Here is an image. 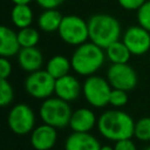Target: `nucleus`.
<instances>
[{
	"instance_id": "6e6552de",
	"label": "nucleus",
	"mask_w": 150,
	"mask_h": 150,
	"mask_svg": "<svg viewBox=\"0 0 150 150\" xmlns=\"http://www.w3.org/2000/svg\"><path fill=\"white\" fill-rule=\"evenodd\" d=\"M7 123L9 129L16 135H26L32 132L35 124L34 111L26 103H18L9 110Z\"/></svg>"
},
{
	"instance_id": "aec40b11",
	"label": "nucleus",
	"mask_w": 150,
	"mask_h": 150,
	"mask_svg": "<svg viewBox=\"0 0 150 150\" xmlns=\"http://www.w3.org/2000/svg\"><path fill=\"white\" fill-rule=\"evenodd\" d=\"M71 68V62L63 55H54L47 62L46 70L56 80L69 73Z\"/></svg>"
},
{
	"instance_id": "4468645a",
	"label": "nucleus",
	"mask_w": 150,
	"mask_h": 150,
	"mask_svg": "<svg viewBox=\"0 0 150 150\" xmlns=\"http://www.w3.org/2000/svg\"><path fill=\"white\" fill-rule=\"evenodd\" d=\"M100 142L89 132H77L70 134L64 143V150H100Z\"/></svg>"
},
{
	"instance_id": "2f4dec72",
	"label": "nucleus",
	"mask_w": 150,
	"mask_h": 150,
	"mask_svg": "<svg viewBox=\"0 0 150 150\" xmlns=\"http://www.w3.org/2000/svg\"><path fill=\"white\" fill-rule=\"evenodd\" d=\"M144 150H150V146H148V148H145Z\"/></svg>"
},
{
	"instance_id": "473e14b6",
	"label": "nucleus",
	"mask_w": 150,
	"mask_h": 150,
	"mask_svg": "<svg viewBox=\"0 0 150 150\" xmlns=\"http://www.w3.org/2000/svg\"><path fill=\"white\" fill-rule=\"evenodd\" d=\"M149 62H150V56H149Z\"/></svg>"
},
{
	"instance_id": "ddd939ff",
	"label": "nucleus",
	"mask_w": 150,
	"mask_h": 150,
	"mask_svg": "<svg viewBox=\"0 0 150 150\" xmlns=\"http://www.w3.org/2000/svg\"><path fill=\"white\" fill-rule=\"evenodd\" d=\"M95 125H97V120L93 110L88 108H79L71 112L69 127L73 131L89 132Z\"/></svg>"
},
{
	"instance_id": "9b49d317",
	"label": "nucleus",
	"mask_w": 150,
	"mask_h": 150,
	"mask_svg": "<svg viewBox=\"0 0 150 150\" xmlns=\"http://www.w3.org/2000/svg\"><path fill=\"white\" fill-rule=\"evenodd\" d=\"M56 128L46 123L34 128L30 134V144L35 150H50L56 143Z\"/></svg>"
},
{
	"instance_id": "393cba45",
	"label": "nucleus",
	"mask_w": 150,
	"mask_h": 150,
	"mask_svg": "<svg viewBox=\"0 0 150 150\" xmlns=\"http://www.w3.org/2000/svg\"><path fill=\"white\" fill-rule=\"evenodd\" d=\"M128 103V94L127 90L123 89H117L112 88L110 93V98H109V104L116 108H121Z\"/></svg>"
},
{
	"instance_id": "a211bd4d",
	"label": "nucleus",
	"mask_w": 150,
	"mask_h": 150,
	"mask_svg": "<svg viewBox=\"0 0 150 150\" xmlns=\"http://www.w3.org/2000/svg\"><path fill=\"white\" fill-rule=\"evenodd\" d=\"M33 11L28 6V4H18L14 5L11 12V19L15 27L19 29L29 27L33 22Z\"/></svg>"
},
{
	"instance_id": "39448f33",
	"label": "nucleus",
	"mask_w": 150,
	"mask_h": 150,
	"mask_svg": "<svg viewBox=\"0 0 150 150\" xmlns=\"http://www.w3.org/2000/svg\"><path fill=\"white\" fill-rule=\"evenodd\" d=\"M57 32L61 40L71 46H80L89 39L88 21L77 15L63 16Z\"/></svg>"
},
{
	"instance_id": "a878e982",
	"label": "nucleus",
	"mask_w": 150,
	"mask_h": 150,
	"mask_svg": "<svg viewBox=\"0 0 150 150\" xmlns=\"http://www.w3.org/2000/svg\"><path fill=\"white\" fill-rule=\"evenodd\" d=\"M146 0H117L118 5L127 11H137Z\"/></svg>"
},
{
	"instance_id": "6ab92c4d",
	"label": "nucleus",
	"mask_w": 150,
	"mask_h": 150,
	"mask_svg": "<svg viewBox=\"0 0 150 150\" xmlns=\"http://www.w3.org/2000/svg\"><path fill=\"white\" fill-rule=\"evenodd\" d=\"M132 54L123 41H115L105 48V56L111 63H128Z\"/></svg>"
},
{
	"instance_id": "f8f14e48",
	"label": "nucleus",
	"mask_w": 150,
	"mask_h": 150,
	"mask_svg": "<svg viewBox=\"0 0 150 150\" xmlns=\"http://www.w3.org/2000/svg\"><path fill=\"white\" fill-rule=\"evenodd\" d=\"M57 97L70 102L79 97L81 93V84L79 80L73 75H64L62 77H59L55 80V90Z\"/></svg>"
},
{
	"instance_id": "7ed1b4c3",
	"label": "nucleus",
	"mask_w": 150,
	"mask_h": 150,
	"mask_svg": "<svg viewBox=\"0 0 150 150\" xmlns=\"http://www.w3.org/2000/svg\"><path fill=\"white\" fill-rule=\"evenodd\" d=\"M89 40L105 49L110 43L120 40L121 25L118 20L109 14L98 13L88 20Z\"/></svg>"
},
{
	"instance_id": "4be33fe9",
	"label": "nucleus",
	"mask_w": 150,
	"mask_h": 150,
	"mask_svg": "<svg viewBox=\"0 0 150 150\" xmlns=\"http://www.w3.org/2000/svg\"><path fill=\"white\" fill-rule=\"evenodd\" d=\"M134 136L139 141H150V117H142L135 122Z\"/></svg>"
},
{
	"instance_id": "2eb2a0df",
	"label": "nucleus",
	"mask_w": 150,
	"mask_h": 150,
	"mask_svg": "<svg viewBox=\"0 0 150 150\" xmlns=\"http://www.w3.org/2000/svg\"><path fill=\"white\" fill-rule=\"evenodd\" d=\"M16 56L20 67L28 73L39 70L42 67L43 56L36 47H22Z\"/></svg>"
},
{
	"instance_id": "c756f323",
	"label": "nucleus",
	"mask_w": 150,
	"mask_h": 150,
	"mask_svg": "<svg viewBox=\"0 0 150 150\" xmlns=\"http://www.w3.org/2000/svg\"><path fill=\"white\" fill-rule=\"evenodd\" d=\"M14 5H18V4H29L30 1H33V0H11Z\"/></svg>"
},
{
	"instance_id": "dca6fc26",
	"label": "nucleus",
	"mask_w": 150,
	"mask_h": 150,
	"mask_svg": "<svg viewBox=\"0 0 150 150\" xmlns=\"http://www.w3.org/2000/svg\"><path fill=\"white\" fill-rule=\"evenodd\" d=\"M21 46L18 39V33L13 29L1 26L0 27V55L4 57H11L18 55Z\"/></svg>"
},
{
	"instance_id": "b1692460",
	"label": "nucleus",
	"mask_w": 150,
	"mask_h": 150,
	"mask_svg": "<svg viewBox=\"0 0 150 150\" xmlns=\"http://www.w3.org/2000/svg\"><path fill=\"white\" fill-rule=\"evenodd\" d=\"M137 22L139 26L150 32V0H146L137 9Z\"/></svg>"
},
{
	"instance_id": "9d476101",
	"label": "nucleus",
	"mask_w": 150,
	"mask_h": 150,
	"mask_svg": "<svg viewBox=\"0 0 150 150\" xmlns=\"http://www.w3.org/2000/svg\"><path fill=\"white\" fill-rule=\"evenodd\" d=\"M132 55H143L150 50V32L142 26L129 27L122 38Z\"/></svg>"
},
{
	"instance_id": "412c9836",
	"label": "nucleus",
	"mask_w": 150,
	"mask_h": 150,
	"mask_svg": "<svg viewBox=\"0 0 150 150\" xmlns=\"http://www.w3.org/2000/svg\"><path fill=\"white\" fill-rule=\"evenodd\" d=\"M18 39H19L21 48L22 47H35L40 40V34L35 28L29 26V27L19 29Z\"/></svg>"
},
{
	"instance_id": "bb28decb",
	"label": "nucleus",
	"mask_w": 150,
	"mask_h": 150,
	"mask_svg": "<svg viewBox=\"0 0 150 150\" xmlns=\"http://www.w3.org/2000/svg\"><path fill=\"white\" fill-rule=\"evenodd\" d=\"M11 73H12V64H11L8 57L1 56V59H0V77L8 79Z\"/></svg>"
},
{
	"instance_id": "5701e85b",
	"label": "nucleus",
	"mask_w": 150,
	"mask_h": 150,
	"mask_svg": "<svg viewBox=\"0 0 150 150\" xmlns=\"http://www.w3.org/2000/svg\"><path fill=\"white\" fill-rule=\"evenodd\" d=\"M14 97V90L12 84L7 81V79H1L0 81V105L7 107L12 103Z\"/></svg>"
},
{
	"instance_id": "0eeeda50",
	"label": "nucleus",
	"mask_w": 150,
	"mask_h": 150,
	"mask_svg": "<svg viewBox=\"0 0 150 150\" xmlns=\"http://www.w3.org/2000/svg\"><path fill=\"white\" fill-rule=\"evenodd\" d=\"M26 91L34 98H48L55 90V79L47 70L32 71L25 80Z\"/></svg>"
},
{
	"instance_id": "7c9ffc66",
	"label": "nucleus",
	"mask_w": 150,
	"mask_h": 150,
	"mask_svg": "<svg viewBox=\"0 0 150 150\" xmlns=\"http://www.w3.org/2000/svg\"><path fill=\"white\" fill-rule=\"evenodd\" d=\"M100 150H115V149L112 146H110V145H102Z\"/></svg>"
},
{
	"instance_id": "cd10ccee",
	"label": "nucleus",
	"mask_w": 150,
	"mask_h": 150,
	"mask_svg": "<svg viewBox=\"0 0 150 150\" xmlns=\"http://www.w3.org/2000/svg\"><path fill=\"white\" fill-rule=\"evenodd\" d=\"M115 150H137L135 143L131 141V138H124L121 141H117L114 145Z\"/></svg>"
},
{
	"instance_id": "1a4fd4ad",
	"label": "nucleus",
	"mask_w": 150,
	"mask_h": 150,
	"mask_svg": "<svg viewBox=\"0 0 150 150\" xmlns=\"http://www.w3.org/2000/svg\"><path fill=\"white\" fill-rule=\"evenodd\" d=\"M107 80L112 88L129 91L137 84V74L128 63H112L108 68Z\"/></svg>"
},
{
	"instance_id": "f03ea898",
	"label": "nucleus",
	"mask_w": 150,
	"mask_h": 150,
	"mask_svg": "<svg viewBox=\"0 0 150 150\" xmlns=\"http://www.w3.org/2000/svg\"><path fill=\"white\" fill-rule=\"evenodd\" d=\"M105 52L94 42H84L75 49L71 55V68L75 73L83 76H90L96 73L104 63Z\"/></svg>"
},
{
	"instance_id": "f3484780",
	"label": "nucleus",
	"mask_w": 150,
	"mask_h": 150,
	"mask_svg": "<svg viewBox=\"0 0 150 150\" xmlns=\"http://www.w3.org/2000/svg\"><path fill=\"white\" fill-rule=\"evenodd\" d=\"M62 18L63 16L56 8H47L40 14L38 19V26L41 30L46 33H52L59 29Z\"/></svg>"
},
{
	"instance_id": "c85d7f7f",
	"label": "nucleus",
	"mask_w": 150,
	"mask_h": 150,
	"mask_svg": "<svg viewBox=\"0 0 150 150\" xmlns=\"http://www.w3.org/2000/svg\"><path fill=\"white\" fill-rule=\"evenodd\" d=\"M35 1L40 7H42L43 9H47V8H57L66 0H35Z\"/></svg>"
},
{
	"instance_id": "20e7f679",
	"label": "nucleus",
	"mask_w": 150,
	"mask_h": 150,
	"mask_svg": "<svg viewBox=\"0 0 150 150\" xmlns=\"http://www.w3.org/2000/svg\"><path fill=\"white\" fill-rule=\"evenodd\" d=\"M71 109L67 101L60 97H48L40 105V117L43 123L54 128H64L69 125Z\"/></svg>"
},
{
	"instance_id": "f257e3e1",
	"label": "nucleus",
	"mask_w": 150,
	"mask_h": 150,
	"mask_svg": "<svg viewBox=\"0 0 150 150\" xmlns=\"http://www.w3.org/2000/svg\"><path fill=\"white\" fill-rule=\"evenodd\" d=\"M97 129L104 138L117 142L134 136L135 122L125 111L107 110L98 117Z\"/></svg>"
},
{
	"instance_id": "423d86ee",
	"label": "nucleus",
	"mask_w": 150,
	"mask_h": 150,
	"mask_svg": "<svg viewBox=\"0 0 150 150\" xmlns=\"http://www.w3.org/2000/svg\"><path fill=\"white\" fill-rule=\"evenodd\" d=\"M111 90L112 87L109 81L96 75L88 76L82 86V91L87 102L95 108H103L109 104Z\"/></svg>"
}]
</instances>
